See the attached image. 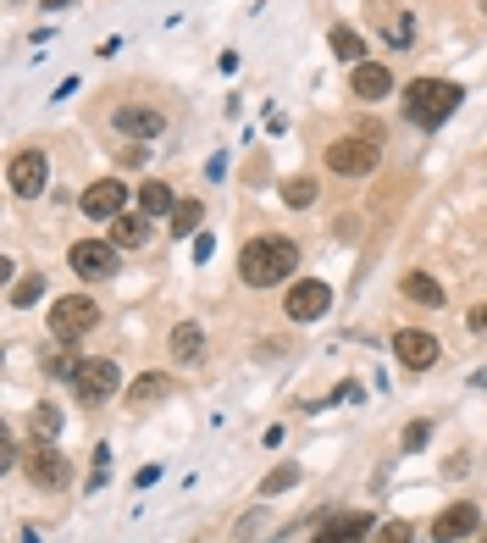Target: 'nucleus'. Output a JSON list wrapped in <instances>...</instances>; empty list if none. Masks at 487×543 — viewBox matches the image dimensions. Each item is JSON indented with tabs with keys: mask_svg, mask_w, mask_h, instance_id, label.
<instances>
[{
	"mask_svg": "<svg viewBox=\"0 0 487 543\" xmlns=\"http://www.w3.org/2000/svg\"><path fill=\"white\" fill-rule=\"evenodd\" d=\"M172 394V377L167 372H144L139 383H128V405H155V399Z\"/></svg>",
	"mask_w": 487,
	"mask_h": 543,
	"instance_id": "obj_18",
	"label": "nucleus"
},
{
	"mask_svg": "<svg viewBox=\"0 0 487 543\" xmlns=\"http://www.w3.org/2000/svg\"><path fill=\"white\" fill-rule=\"evenodd\" d=\"M327 305H333V289L316 283V278L288 289V316H294V322H316V316H327Z\"/></svg>",
	"mask_w": 487,
	"mask_h": 543,
	"instance_id": "obj_12",
	"label": "nucleus"
},
{
	"mask_svg": "<svg viewBox=\"0 0 487 543\" xmlns=\"http://www.w3.org/2000/svg\"><path fill=\"white\" fill-rule=\"evenodd\" d=\"M139 211H144V217H172L178 200H172L167 183H139Z\"/></svg>",
	"mask_w": 487,
	"mask_h": 543,
	"instance_id": "obj_20",
	"label": "nucleus"
},
{
	"mask_svg": "<svg viewBox=\"0 0 487 543\" xmlns=\"http://www.w3.org/2000/svg\"><path fill=\"white\" fill-rule=\"evenodd\" d=\"M371 543H410V521H382Z\"/></svg>",
	"mask_w": 487,
	"mask_h": 543,
	"instance_id": "obj_27",
	"label": "nucleus"
},
{
	"mask_svg": "<svg viewBox=\"0 0 487 543\" xmlns=\"http://www.w3.org/2000/svg\"><path fill=\"white\" fill-rule=\"evenodd\" d=\"M465 89L449 84V78H416V84L404 89V117L416 122V128H438L460 111Z\"/></svg>",
	"mask_w": 487,
	"mask_h": 543,
	"instance_id": "obj_2",
	"label": "nucleus"
},
{
	"mask_svg": "<svg viewBox=\"0 0 487 543\" xmlns=\"http://www.w3.org/2000/svg\"><path fill=\"white\" fill-rule=\"evenodd\" d=\"M39 294H45V278L34 272V278L12 283V294H6V300H12V305H39Z\"/></svg>",
	"mask_w": 487,
	"mask_h": 543,
	"instance_id": "obj_23",
	"label": "nucleus"
},
{
	"mask_svg": "<svg viewBox=\"0 0 487 543\" xmlns=\"http://www.w3.org/2000/svg\"><path fill=\"white\" fill-rule=\"evenodd\" d=\"M45 6H72V0H45Z\"/></svg>",
	"mask_w": 487,
	"mask_h": 543,
	"instance_id": "obj_33",
	"label": "nucleus"
},
{
	"mask_svg": "<svg viewBox=\"0 0 487 543\" xmlns=\"http://www.w3.org/2000/svg\"><path fill=\"white\" fill-rule=\"evenodd\" d=\"M111 244H117V250H144V244H150V217H144V211L111 217Z\"/></svg>",
	"mask_w": 487,
	"mask_h": 543,
	"instance_id": "obj_15",
	"label": "nucleus"
},
{
	"mask_svg": "<svg viewBox=\"0 0 487 543\" xmlns=\"http://www.w3.org/2000/svg\"><path fill=\"white\" fill-rule=\"evenodd\" d=\"M211 250H216V239L211 233H200V239H194V261H211Z\"/></svg>",
	"mask_w": 487,
	"mask_h": 543,
	"instance_id": "obj_31",
	"label": "nucleus"
},
{
	"mask_svg": "<svg viewBox=\"0 0 487 543\" xmlns=\"http://www.w3.org/2000/svg\"><path fill=\"white\" fill-rule=\"evenodd\" d=\"M476 538H482V543H487V521H482V527H476Z\"/></svg>",
	"mask_w": 487,
	"mask_h": 543,
	"instance_id": "obj_32",
	"label": "nucleus"
},
{
	"mask_svg": "<svg viewBox=\"0 0 487 543\" xmlns=\"http://www.w3.org/2000/svg\"><path fill=\"white\" fill-rule=\"evenodd\" d=\"M23 471H28V483H34L39 494H61V488H67V477H72L67 455H61L50 438H34V449H28Z\"/></svg>",
	"mask_w": 487,
	"mask_h": 543,
	"instance_id": "obj_4",
	"label": "nucleus"
},
{
	"mask_svg": "<svg viewBox=\"0 0 487 543\" xmlns=\"http://www.w3.org/2000/svg\"><path fill=\"white\" fill-rule=\"evenodd\" d=\"M404 294L416 305H443V283L427 278V272H404Z\"/></svg>",
	"mask_w": 487,
	"mask_h": 543,
	"instance_id": "obj_21",
	"label": "nucleus"
},
{
	"mask_svg": "<svg viewBox=\"0 0 487 543\" xmlns=\"http://www.w3.org/2000/svg\"><path fill=\"white\" fill-rule=\"evenodd\" d=\"M67 261H72V272H78V278H117V244L111 239H78L67 250Z\"/></svg>",
	"mask_w": 487,
	"mask_h": 543,
	"instance_id": "obj_6",
	"label": "nucleus"
},
{
	"mask_svg": "<svg viewBox=\"0 0 487 543\" xmlns=\"http://www.w3.org/2000/svg\"><path fill=\"white\" fill-rule=\"evenodd\" d=\"M200 217H205V206H200V200H178V211H172V239L194 233V228H200Z\"/></svg>",
	"mask_w": 487,
	"mask_h": 543,
	"instance_id": "obj_22",
	"label": "nucleus"
},
{
	"mask_svg": "<svg viewBox=\"0 0 487 543\" xmlns=\"http://www.w3.org/2000/svg\"><path fill=\"white\" fill-rule=\"evenodd\" d=\"M476 527H482V516H476V505H471V499H454L449 510H438V516H432V538H438V543L476 538Z\"/></svg>",
	"mask_w": 487,
	"mask_h": 543,
	"instance_id": "obj_9",
	"label": "nucleus"
},
{
	"mask_svg": "<svg viewBox=\"0 0 487 543\" xmlns=\"http://www.w3.org/2000/svg\"><path fill=\"white\" fill-rule=\"evenodd\" d=\"M393 355H399L410 372H427V366H438V338L421 333V327H399V333H393Z\"/></svg>",
	"mask_w": 487,
	"mask_h": 543,
	"instance_id": "obj_11",
	"label": "nucleus"
},
{
	"mask_svg": "<svg viewBox=\"0 0 487 543\" xmlns=\"http://www.w3.org/2000/svg\"><path fill=\"white\" fill-rule=\"evenodd\" d=\"M78 206H84V217H95V222L122 217V206H128V183H117V178H100V183H89Z\"/></svg>",
	"mask_w": 487,
	"mask_h": 543,
	"instance_id": "obj_10",
	"label": "nucleus"
},
{
	"mask_svg": "<svg viewBox=\"0 0 487 543\" xmlns=\"http://www.w3.org/2000/svg\"><path fill=\"white\" fill-rule=\"evenodd\" d=\"M117 133L122 139H161V128H167V122H161V111H144V106H117Z\"/></svg>",
	"mask_w": 487,
	"mask_h": 543,
	"instance_id": "obj_14",
	"label": "nucleus"
},
{
	"mask_svg": "<svg viewBox=\"0 0 487 543\" xmlns=\"http://www.w3.org/2000/svg\"><path fill=\"white\" fill-rule=\"evenodd\" d=\"M61 433V411L56 405H34V438H56Z\"/></svg>",
	"mask_w": 487,
	"mask_h": 543,
	"instance_id": "obj_24",
	"label": "nucleus"
},
{
	"mask_svg": "<svg viewBox=\"0 0 487 543\" xmlns=\"http://www.w3.org/2000/svg\"><path fill=\"white\" fill-rule=\"evenodd\" d=\"M100 322V305L89 300V294H67V300L50 305V333L61 338V344H78L84 333H95Z\"/></svg>",
	"mask_w": 487,
	"mask_h": 543,
	"instance_id": "obj_3",
	"label": "nucleus"
},
{
	"mask_svg": "<svg viewBox=\"0 0 487 543\" xmlns=\"http://www.w3.org/2000/svg\"><path fill=\"white\" fill-rule=\"evenodd\" d=\"M366 532H377V521L366 510H349V516H333L310 543H366Z\"/></svg>",
	"mask_w": 487,
	"mask_h": 543,
	"instance_id": "obj_13",
	"label": "nucleus"
},
{
	"mask_svg": "<svg viewBox=\"0 0 487 543\" xmlns=\"http://www.w3.org/2000/svg\"><path fill=\"white\" fill-rule=\"evenodd\" d=\"M288 272H299V250H294V239H277V233L250 239L244 255H238V278L250 283V289H272Z\"/></svg>",
	"mask_w": 487,
	"mask_h": 543,
	"instance_id": "obj_1",
	"label": "nucleus"
},
{
	"mask_svg": "<svg viewBox=\"0 0 487 543\" xmlns=\"http://www.w3.org/2000/svg\"><path fill=\"white\" fill-rule=\"evenodd\" d=\"M172 361H183V366L205 361V327L200 322H178L172 327Z\"/></svg>",
	"mask_w": 487,
	"mask_h": 543,
	"instance_id": "obj_16",
	"label": "nucleus"
},
{
	"mask_svg": "<svg viewBox=\"0 0 487 543\" xmlns=\"http://www.w3.org/2000/svg\"><path fill=\"white\" fill-rule=\"evenodd\" d=\"M327 45H333V56H338V61H349V67H360V61H366V39H360L355 28H344V23H338L333 34H327Z\"/></svg>",
	"mask_w": 487,
	"mask_h": 543,
	"instance_id": "obj_19",
	"label": "nucleus"
},
{
	"mask_svg": "<svg viewBox=\"0 0 487 543\" xmlns=\"http://www.w3.org/2000/svg\"><path fill=\"white\" fill-rule=\"evenodd\" d=\"M427 438H432L427 422H410V427H404V449H427Z\"/></svg>",
	"mask_w": 487,
	"mask_h": 543,
	"instance_id": "obj_29",
	"label": "nucleus"
},
{
	"mask_svg": "<svg viewBox=\"0 0 487 543\" xmlns=\"http://www.w3.org/2000/svg\"><path fill=\"white\" fill-rule=\"evenodd\" d=\"M310 200H316V183L310 178H288L283 183V206H310Z\"/></svg>",
	"mask_w": 487,
	"mask_h": 543,
	"instance_id": "obj_25",
	"label": "nucleus"
},
{
	"mask_svg": "<svg viewBox=\"0 0 487 543\" xmlns=\"http://www.w3.org/2000/svg\"><path fill=\"white\" fill-rule=\"evenodd\" d=\"M465 327H471L476 338H487V305H471V316H465Z\"/></svg>",
	"mask_w": 487,
	"mask_h": 543,
	"instance_id": "obj_30",
	"label": "nucleus"
},
{
	"mask_svg": "<svg viewBox=\"0 0 487 543\" xmlns=\"http://www.w3.org/2000/svg\"><path fill=\"white\" fill-rule=\"evenodd\" d=\"M327 167L344 172V178H366L377 167V139H333L327 145Z\"/></svg>",
	"mask_w": 487,
	"mask_h": 543,
	"instance_id": "obj_8",
	"label": "nucleus"
},
{
	"mask_svg": "<svg viewBox=\"0 0 487 543\" xmlns=\"http://www.w3.org/2000/svg\"><path fill=\"white\" fill-rule=\"evenodd\" d=\"M6 183H12V194H23V200L45 194V183H50V161H45V150H17L12 167H6Z\"/></svg>",
	"mask_w": 487,
	"mask_h": 543,
	"instance_id": "obj_7",
	"label": "nucleus"
},
{
	"mask_svg": "<svg viewBox=\"0 0 487 543\" xmlns=\"http://www.w3.org/2000/svg\"><path fill=\"white\" fill-rule=\"evenodd\" d=\"M382 34H388V45H399V50H404V45H410V17H404V12H399V17H388V28H382Z\"/></svg>",
	"mask_w": 487,
	"mask_h": 543,
	"instance_id": "obj_28",
	"label": "nucleus"
},
{
	"mask_svg": "<svg viewBox=\"0 0 487 543\" xmlns=\"http://www.w3.org/2000/svg\"><path fill=\"white\" fill-rule=\"evenodd\" d=\"M355 95L360 100L393 95V73H388V67H377V61H360V67H355Z\"/></svg>",
	"mask_w": 487,
	"mask_h": 543,
	"instance_id": "obj_17",
	"label": "nucleus"
},
{
	"mask_svg": "<svg viewBox=\"0 0 487 543\" xmlns=\"http://www.w3.org/2000/svg\"><path fill=\"white\" fill-rule=\"evenodd\" d=\"M294 483H299V466H277L261 483V494H283V488H294Z\"/></svg>",
	"mask_w": 487,
	"mask_h": 543,
	"instance_id": "obj_26",
	"label": "nucleus"
},
{
	"mask_svg": "<svg viewBox=\"0 0 487 543\" xmlns=\"http://www.w3.org/2000/svg\"><path fill=\"white\" fill-rule=\"evenodd\" d=\"M117 383H122L117 361L95 355V361H84V366H78V377H72V394L84 399V405H100V399H111V394H117Z\"/></svg>",
	"mask_w": 487,
	"mask_h": 543,
	"instance_id": "obj_5",
	"label": "nucleus"
}]
</instances>
